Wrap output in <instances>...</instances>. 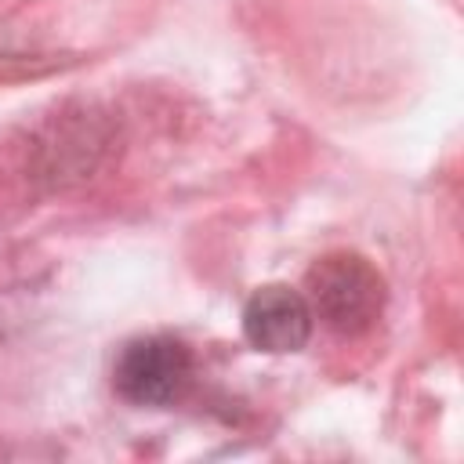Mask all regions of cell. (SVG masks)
Returning a JSON list of instances; mask_svg holds the SVG:
<instances>
[{
  "label": "cell",
  "instance_id": "cell-1",
  "mask_svg": "<svg viewBox=\"0 0 464 464\" xmlns=\"http://www.w3.org/2000/svg\"><path fill=\"white\" fill-rule=\"evenodd\" d=\"M301 294L312 315L341 337L366 334L381 319L388 297L384 276L355 250H330L319 261H312Z\"/></svg>",
  "mask_w": 464,
  "mask_h": 464
},
{
  "label": "cell",
  "instance_id": "cell-2",
  "mask_svg": "<svg viewBox=\"0 0 464 464\" xmlns=\"http://www.w3.org/2000/svg\"><path fill=\"white\" fill-rule=\"evenodd\" d=\"M196 377L192 348L174 334H145L120 348L112 388L130 406H174Z\"/></svg>",
  "mask_w": 464,
  "mask_h": 464
},
{
  "label": "cell",
  "instance_id": "cell-3",
  "mask_svg": "<svg viewBox=\"0 0 464 464\" xmlns=\"http://www.w3.org/2000/svg\"><path fill=\"white\" fill-rule=\"evenodd\" d=\"M315 315L301 290L286 283L257 286L243 304V337L250 348L265 355H290L301 352L312 337Z\"/></svg>",
  "mask_w": 464,
  "mask_h": 464
}]
</instances>
